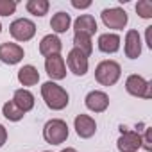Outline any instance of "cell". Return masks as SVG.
I'll use <instances>...</instances> for the list:
<instances>
[{"mask_svg": "<svg viewBox=\"0 0 152 152\" xmlns=\"http://www.w3.org/2000/svg\"><path fill=\"white\" fill-rule=\"evenodd\" d=\"M70 23H72V18H70V15L68 13H64V11H59V13H56L54 16H52V20H50V27H52V31L54 32H66L68 29H70Z\"/></svg>", "mask_w": 152, "mask_h": 152, "instance_id": "19", "label": "cell"}, {"mask_svg": "<svg viewBox=\"0 0 152 152\" xmlns=\"http://www.w3.org/2000/svg\"><path fill=\"white\" fill-rule=\"evenodd\" d=\"M0 32H2V23H0Z\"/></svg>", "mask_w": 152, "mask_h": 152, "instance_id": "30", "label": "cell"}, {"mask_svg": "<svg viewBox=\"0 0 152 152\" xmlns=\"http://www.w3.org/2000/svg\"><path fill=\"white\" fill-rule=\"evenodd\" d=\"M125 90L132 97H140V99L152 97V84L148 81H145L143 77H140V75H129L125 81Z\"/></svg>", "mask_w": 152, "mask_h": 152, "instance_id": "4", "label": "cell"}, {"mask_svg": "<svg viewBox=\"0 0 152 152\" xmlns=\"http://www.w3.org/2000/svg\"><path fill=\"white\" fill-rule=\"evenodd\" d=\"M9 32L16 41H29L36 34V25H34V22H31L27 18H18L11 23Z\"/></svg>", "mask_w": 152, "mask_h": 152, "instance_id": "5", "label": "cell"}, {"mask_svg": "<svg viewBox=\"0 0 152 152\" xmlns=\"http://www.w3.org/2000/svg\"><path fill=\"white\" fill-rule=\"evenodd\" d=\"M136 13L141 18H152V2H148V0H140L136 4Z\"/></svg>", "mask_w": 152, "mask_h": 152, "instance_id": "23", "label": "cell"}, {"mask_svg": "<svg viewBox=\"0 0 152 152\" xmlns=\"http://www.w3.org/2000/svg\"><path fill=\"white\" fill-rule=\"evenodd\" d=\"M141 54V38L138 31H129L125 34V56L129 59H136Z\"/></svg>", "mask_w": 152, "mask_h": 152, "instance_id": "13", "label": "cell"}, {"mask_svg": "<svg viewBox=\"0 0 152 152\" xmlns=\"http://www.w3.org/2000/svg\"><path fill=\"white\" fill-rule=\"evenodd\" d=\"M18 81L23 86H34L39 81V73H38V70L32 64H25L23 68L18 70Z\"/></svg>", "mask_w": 152, "mask_h": 152, "instance_id": "18", "label": "cell"}, {"mask_svg": "<svg viewBox=\"0 0 152 152\" xmlns=\"http://www.w3.org/2000/svg\"><path fill=\"white\" fill-rule=\"evenodd\" d=\"M16 11V2L13 0H0V16H9Z\"/></svg>", "mask_w": 152, "mask_h": 152, "instance_id": "24", "label": "cell"}, {"mask_svg": "<svg viewBox=\"0 0 152 152\" xmlns=\"http://www.w3.org/2000/svg\"><path fill=\"white\" fill-rule=\"evenodd\" d=\"M109 106V97L104 91H90L86 95V107L95 113H104Z\"/></svg>", "mask_w": 152, "mask_h": 152, "instance_id": "12", "label": "cell"}, {"mask_svg": "<svg viewBox=\"0 0 152 152\" xmlns=\"http://www.w3.org/2000/svg\"><path fill=\"white\" fill-rule=\"evenodd\" d=\"M61 48H63L61 39H59L57 36H54V34L45 36V38L41 39V43H39V52H41V56H45V57L57 56V54L61 52Z\"/></svg>", "mask_w": 152, "mask_h": 152, "instance_id": "15", "label": "cell"}, {"mask_svg": "<svg viewBox=\"0 0 152 152\" xmlns=\"http://www.w3.org/2000/svg\"><path fill=\"white\" fill-rule=\"evenodd\" d=\"M100 16H102V22H104L106 27H109V29H116V31H122V29L127 25V22H129L127 13H125L124 9H120V7L104 9Z\"/></svg>", "mask_w": 152, "mask_h": 152, "instance_id": "6", "label": "cell"}, {"mask_svg": "<svg viewBox=\"0 0 152 152\" xmlns=\"http://www.w3.org/2000/svg\"><path fill=\"white\" fill-rule=\"evenodd\" d=\"M23 59V48L16 43H2L0 45V61L6 64H16Z\"/></svg>", "mask_w": 152, "mask_h": 152, "instance_id": "9", "label": "cell"}, {"mask_svg": "<svg viewBox=\"0 0 152 152\" xmlns=\"http://www.w3.org/2000/svg\"><path fill=\"white\" fill-rule=\"evenodd\" d=\"M73 27H75V32L79 34H86V36H93L97 32V22L91 15H81L77 20L73 22Z\"/></svg>", "mask_w": 152, "mask_h": 152, "instance_id": "14", "label": "cell"}, {"mask_svg": "<svg viewBox=\"0 0 152 152\" xmlns=\"http://www.w3.org/2000/svg\"><path fill=\"white\" fill-rule=\"evenodd\" d=\"M13 102L16 104V107H20L23 113L31 111L34 107V95L29 91V90H16L15 91V97H13Z\"/></svg>", "mask_w": 152, "mask_h": 152, "instance_id": "16", "label": "cell"}, {"mask_svg": "<svg viewBox=\"0 0 152 152\" xmlns=\"http://www.w3.org/2000/svg\"><path fill=\"white\" fill-rule=\"evenodd\" d=\"M43 138L50 145H61V143H64L66 138H68V125H66V122H63L59 118L48 120L45 124V127H43Z\"/></svg>", "mask_w": 152, "mask_h": 152, "instance_id": "2", "label": "cell"}, {"mask_svg": "<svg viewBox=\"0 0 152 152\" xmlns=\"http://www.w3.org/2000/svg\"><path fill=\"white\" fill-rule=\"evenodd\" d=\"M66 63H68V68L75 75H86V72H88V56H84L81 50L72 48L68 57H66Z\"/></svg>", "mask_w": 152, "mask_h": 152, "instance_id": "7", "label": "cell"}, {"mask_svg": "<svg viewBox=\"0 0 152 152\" xmlns=\"http://www.w3.org/2000/svg\"><path fill=\"white\" fill-rule=\"evenodd\" d=\"M61 152H77V150H75V148H63Z\"/></svg>", "mask_w": 152, "mask_h": 152, "instance_id": "29", "label": "cell"}, {"mask_svg": "<svg viewBox=\"0 0 152 152\" xmlns=\"http://www.w3.org/2000/svg\"><path fill=\"white\" fill-rule=\"evenodd\" d=\"M73 124H75V131H77V134L81 138H84V140L91 138L95 134V131H97L95 120L91 116H88V115H83V113L75 116V122Z\"/></svg>", "mask_w": 152, "mask_h": 152, "instance_id": "10", "label": "cell"}, {"mask_svg": "<svg viewBox=\"0 0 152 152\" xmlns=\"http://www.w3.org/2000/svg\"><path fill=\"white\" fill-rule=\"evenodd\" d=\"M45 152H48V150H45Z\"/></svg>", "mask_w": 152, "mask_h": 152, "instance_id": "31", "label": "cell"}, {"mask_svg": "<svg viewBox=\"0 0 152 152\" xmlns=\"http://www.w3.org/2000/svg\"><path fill=\"white\" fill-rule=\"evenodd\" d=\"M41 97L45 100V104L54 109V111H61L68 106V93L56 83L48 81L41 86Z\"/></svg>", "mask_w": 152, "mask_h": 152, "instance_id": "1", "label": "cell"}, {"mask_svg": "<svg viewBox=\"0 0 152 152\" xmlns=\"http://www.w3.org/2000/svg\"><path fill=\"white\" fill-rule=\"evenodd\" d=\"M72 6H73L75 9H88V7L91 6V2H90V0H86V2H79V0H72Z\"/></svg>", "mask_w": 152, "mask_h": 152, "instance_id": "26", "label": "cell"}, {"mask_svg": "<svg viewBox=\"0 0 152 152\" xmlns=\"http://www.w3.org/2000/svg\"><path fill=\"white\" fill-rule=\"evenodd\" d=\"M147 45L152 48V27H147Z\"/></svg>", "mask_w": 152, "mask_h": 152, "instance_id": "28", "label": "cell"}, {"mask_svg": "<svg viewBox=\"0 0 152 152\" xmlns=\"http://www.w3.org/2000/svg\"><path fill=\"white\" fill-rule=\"evenodd\" d=\"M73 43H75V48L81 50L84 56H90L93 52V43H91V38L86 36V34H79L75 32L73 34Z\"/></svg>", "mask_w": 152, "mask_h": 152, "instance_id": "20", "label": "cell"}, {"mask_svg": "<svg viewBox=\"0 0 152 152\" xmlns=\"http://www.w3.org/2000/svg\"><path fill=\"white\" fill-rule=\"evenodd\" d=\"M141 147V136L132 131H124L118 138V150L120 152H138Z\"/></svg>", "mask_w": 152, "mask_h": 152, "instance_id": "11", "label": "cell"}, {"mask_svg": "<svg viewBox=\"0 0 152 152\" xmlns=\"http://www.w3.org/2000/svg\"><path fill=\"white\" fill-rule=\"evenodd\" d=\"M122 68L116 61H102L97 70H95V79L102 84V86H113L116 84V81L120 79Z\"/></svg>", "mask_w": 152, "mask_h": 152, "instance_id": "3", "label": "cell"}, {"mask_svg": "<svg viewBox=\"0 0 152 152\" xmlns=\"http://www.w3.org/2000/svg\"><path fill=\"white\" fill-rule=\"evenodd\" d=\"M48 2L47 0H29L27 2V11L34 16H43L48 11Z\"/></svg>", "mask_w": 152, "mask_h": 152, "instance_id": "22", "label": "cell"}, {"mask_svg": "<svg viewBox=\"0 0 152 152\" xmlns=\"http://www.w3.org/2000/svg\"><path fill=\"white\" fill-rule=\"evenodd\" d=\"M99 48L106 54H115L118 48H120V38L118 34H100L99 36Z\"/></svg>", "mask_w": 152, "mask_h": 152, "instance_id": "17", "label": "cell"}, {"mask_svg": "<svg viewBox=\"0 0 152 152\" xmlns=\"http://www.w3.org/2000/svg\"><path fill=\"white\" fill-rule=\"evenodd\" d=\"M45 70L48 73V77L52 81H61L66 77V66H64V61L63 57L57 54V56H50L47 57L45 61Z\"/></svg>", "mask_w": 152, "mask_h": 152, "instance_id": "8", "label": "cell"}, {"mask_svg": "<svg viewBox=\"0 0 152 152\" xmlns=\"http://www.w3.org/2000/svg\"><path fill=\"white\" fill-rule=\"evenodd\" d=\"M141 147L145 150H152V145H150V129L145 131V136L141 138Z\"/></svg>", "mask_w": 152, "mask_h": 152, "instance_id": "25", "label": "cell"}, {"mask_svg": "<svg viewBox=\"0 0 152 152\" xmlns=\"http://www.w3.org/2000/svg\"><path fill=\"white\" fill-rule=\"evenodd\" d=\"M2 113H4V116H6L7 120H11V122H18V120H22L23 115H25L20 107H16V104H15L13 100H9V102L4 104Z\"/></svg>", "mask_w": 152, "mask_h": 152, "instance_id": "21", "label": "cell"}, {"mask_svg": "<svg viewBox=\"0 0 152 152\" xmlns=\"http://www.w3.org/2000/svg\"><path fill=\"white\" fill-rule=\"evenodd\" d=\"M6 140H7V131H6V127L2 124H0V147H4Z\"/></svg>", "mask_w": 152, "mask_h": 152, "instance_id": "27", "label": "cell"}]
</instances>
